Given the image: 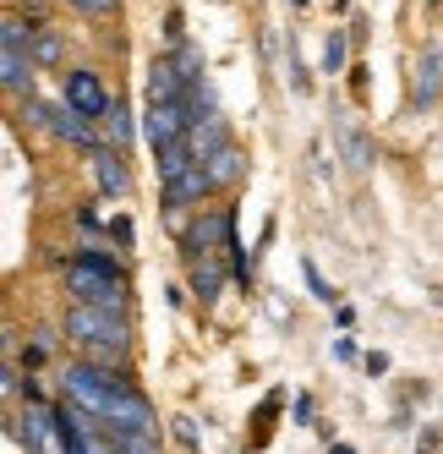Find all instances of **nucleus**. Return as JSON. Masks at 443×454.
<instances>
[{
    "label": "nucleus",
    "mask_w": 443,
    "mask_h": 454,
    "mask_svg": "<svg viewBox=\"0 0 443 454\" xmlns=\"http://www.w3.org/2000/svg\"><path fill=\"white\" fill-rule=\"evenodd\" d=\"M27 55H34V67H60L66 44H60L55 27H34V44H27Z\"/></svg>",
    "instance_id": "423d86ee"
},
{
    "label": "nucleus",
    "mask_w": 443,
    "mask_h": 454,
    "mask_svg": "<svg viewBox=\"0 0 443 454\" xmlns=\"http://www.w3.org/2000/svg\"><path fill=\"white\" fill-rule=\"evenodd\" d=\"M66 285H72L77 307H99V312H120L126 317V274H120L115 257L82 252L72 263V274H66Z\"/></svg>",
    "instance_id": "f03ea898"
},
{
    "label": "nucleus",
    "mask_w": 443,
    "mask_h": 454,
    "mask_svg": "<svg viewBox=\"0 0 443 454\" xmlns=\"http://www.w3.org/2000/svg\"><path fill=\"white\" fill-rule=\"evenodd\" d=\"M27 82H34V55H27V50H6V88L22 93Z\"/></svg>",
    "instance_id": "1a4fd4ad"
},
{
    "label": "nucleus",
    "mask_w": 443,
    "mask_h": 454,
    "mask_svg": "<svg viewBox=\"0 0 443 454\" xmlns=\"http://www.w3.org/2000/svg\"><path fill=\"white\" fill-rule=\"evenodd\" d=\"M66 334L82 345V362H99V367L126 362V350H132L126 317L120 312H99V307H72L66 312Z\"/></svg>",
    "instance_id": "f257e3e1"
},
{
    "label": "nucleus",
    "mask_w": 443,
    "mask_h": 454,
    "mask_svg": "<svg viewBox=\"0 0 443 454\" xmlns=\"http://www.w3.org/2000/svg\"><path fill=\"white\" fill-rule=\"evenodd\" d=\"M105 126H110V132H115V143H132V115H126L120 105H115V110L105 115Z\"/></svg>",
    "instance_id": "9b49d317"
},
{
    "label": "nucleus",
    "mask_w": 443,
    "mask_h": 454,
    "mask_svg": "<svg viewBox=\"0 0 443 454\" xmlns=\"http://www.w3.org/2000/svg\"><path fill=\"white\" fill-rule=\"evenodd\" d=\"M203 170H208V181H214V186H230V181H241L246 159H241V148H236V143H219V148L203 159Z\"/></svg>",
    "instance_id": "20e7f679"
},
{
    "label": "nucleus",
    "mask_w": 443,
    "mask_h": 454,
    "mask_svg": "<svg viewBox=\"0 0 443 454\" xmlns=\"http://www.w3.org/2000/svg\"><path fill=\"white\" fill-rule=\"evenodd\" d=\"M219 285H225V269H219L214 257H198V263H192V290H198V301H214Z\"/></svg>",
    "instance_id": "6e6552de"
},
{
    "label": "nucleus",
    "mask_w": 443,
    "mask_h": 454,
    "mask_svg": "<svg viewBox=\"0 0 443 454\" xmlns=\"http://www.w3.org/2000/svg\"><path fill=\"white\" fill-rule=\"evenodd\" d=\"M307 279H312V290H318V296H323V301H334V290L323 285V274H318V269H312V263H307Z\"/></svg>",
    "instance_id": "2eb2a0df"
},
{
    "label": "nucleus",
    "mask_w": 443,
    "mask_h": 454,
    "mask_svg": "<svg viewBox=\"0 0 443 454\" xmlns=\"http://www.w3.org/2000/svg\"><path fill=\"white\" fill-rule=\"evenodd\" d=\"M345 67V34H329V44H323V72H339Z\"/></svg>",
    "instance_id": "9d476101"
},
{
    "label": "nucleus",
    "mask_w": 443,
    "mask_h": 454,
    "mask_svg": "<svg viewBox=\"0 0 443 454\" xmlns=\"http://www.w3.org/2000/svg\"><path fill=\"white\" fill-rule=\"evenodd\" d=\"M44 427H50V416H44V411H27V433H22L27 449H39V443H44Z\"/></svg>",
    "instance_id": "f8f14e48"
},
{
    "label": "nucleus",
    "mask_w": 443,
    "mask_h": 454,
    "mask_svg": "<svg viewBox=\"0 0 443 454\" xmlns=\"http://www.w3.org/2000/svg\"><path fill=\"white\" fill-rule=\"evenodd\" d=\"M438 77H443V55H427V82H422V105H432V93H438Z\"/></svg>",
    "instance_id": "ddd939ff"
},
{
    "label": "nucleus",
    "mask_w": 443,
    "mask_h": 454,
    "mask_svg": "<svg viewBox=\"0 0 443 454\" xmlns=\"http://www.w3.org/2000/svg\"><path fill=\"white\" fill-rule=\"evenodd\" d=\"M50 126H55V137H66V143H77V148H93V126H88V115L66 110V115H55ZM93 153H99V148H93Z\"/></svg>",
    "instance_id": "0eeeda50"
},
{
    "label": "nucleus",
    "mask_w": 443,
    "mask_h": 454,
    "mask_svg": "<svg viewBox=\"0 0 443 454\" xmlns=\"http://www.w3.org/2000/svg\"><path fill=\"white\" fill-rule=\"evenodd\" d=\"M82 17H115V0H72Z\"/></svg>",
    "instance_id": "4468645a"
},
{
    "label": "nucleus",
    "mask_w": 443,
    "mask_h": 454,
    "mask_svg": "<svg viewBox=\"0 0 443 454\" xmlns=\"http://www.w3.org/2000/svg\"><path fill=\"white\" fill-rule=\"evenodd\" d=\"M93 176H99L105 198H126V186H132V176H126V165H120V153H110V148L93 153Z\"/></svg>",
    "instance_id": "39448f33"
},
{
    "label": "nucleus",
    "mask_w": 443,
    "mask_h": 454,
    "mask_svg": "<svg viewBox=\"0 0 443 454\" xmlns=\"http://www.w3.org/2000/svg\"><path fill=\"white\" fill-rule=\"evenodd\" d=\"M60 93H66V110H77V115H88V121H105L110 110H115V99H110V88L99 82V72H66V82H60Z\"/></svg>",
    "instance_id": "7ed1b4c3"
}]
</instances>
